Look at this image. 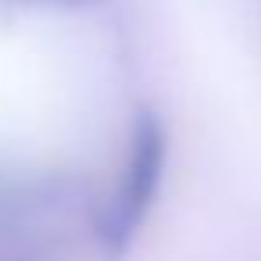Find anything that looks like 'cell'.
<instances>
[{"label": "cell", "instance_id": "obj_1", "mask_svg": "<svg viewBox=\"0 0 261 261\" xmlns=\"http://www.w3.org/2000/svg\"><path fill=\"white\" fill-rule=\"evenodd\" d=\"M165 150H168V136L165 125L154 111H140L136 125H133V147H129V161H125V175L118 186V197L104 218V243L108 250H125V243L133 240V232L143 225L158 186H161V168H165Z\"/></svg>", "mask_w": 261, "mask_h": 261}]
</instances>
